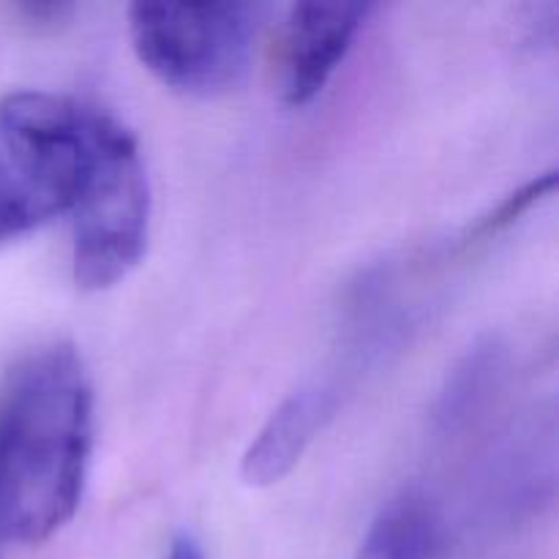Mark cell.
I'll use <instances>...</instances> for the list:
<instances>
[{
    "label": "cell",
    "instance_id": "8",
    "mask_svg": "<svg viewBox=\"0 0 559 559\" xmlns=\"http://www.w3.org/2000/svg\"><path fill=\"white\" fill-rule=\"evenodd\" d=\"M497 369H500V349L495 344H480V347L469 349L467 358L448 377V385L437 404V420L448 429L467 420L489 391Z\"/></svg>",
    "mask_w": 559,
    "mask_h": 559
},
{
    "label": "cell",
    "instance_id": "9",
    "mask_svg": "<svg viewBox=\"0 0 559 559\" xmlns=\"http://www.w3.org/2000/svg\"><path fill=\"white\" fill-rule=\"evenodd\" d=\"M555 186H557V173H546V175H540V178L530 180L527 186H522V189L513 191L511 197H506V200H502L495 211L486 213V216L475 224V229L469 233V238H489V235L511 227V224L516 222L519 216H524V213H527L535 202H540L546 194H551V191H555Z\"/></svg>",
    "mask_w": 559,
    "mask_h": 559
},
{
    "label": "cell",
    "instance_id": "10",
    "mask_svg": "<svg viewBox=\"0 0 559 559\" xmlns=\"http://www.w3.org/2000/svg\"><path fill=\"white\" fill-rule=\"evenodd\" d=\"M20 11L27 16V20L36 22L38 27H55L74 14V5H69V3H27V5H20Z\"/></svg>",
    "mask_w": 559,
    "mask_h": 559
},
{
    "label": "cell",
    "instance_id": "4",
    "mask_svg": "<svg viewBox=\"0 0 559 559\" xmlns=\"http://www.w3.org/2000/svg\"><path fill=\"white\" fill-rule=\"evenodd\" d=\"M151 180L136 140L115 120L91 183L71 211L76 287L109 289L140 265L151 233Z\"/></svg>",
    "mask_w": 559,
    "mask_h": 559
},
{
    "label": "cell",
    "instance_id": "2",
    "mask_svg": "<svg viewBox=\"0 0 559 559\" xmlns=\"http://www.w3.org/2000/svg\"><path fill=\"white\" fill-rule=\"evenodd\" d=\"M112 123L58 93L0 98V243L74 211Z\"/></svg>",
    "mask_w": 559,
    "mask_h": 559
},
{
    "label": "cell",
    "instance_id": "6",
    "mask_svg": "<svg viewBox=\"0 0 559 559\" xmlns=\"http://www.w3.org/2000/svg\"><path fill=\"white\" fill-rule=\"evenodd\" d=\"M336 407L338 388L333 382L314 380L289 393L243 453L240 475L246 484L265 489L287 478L322 426L333 418Z\"/></svg>",
    "mask_w": 559,
    "mask_h": 559
},
{
    "label": "cell",
    "instance_id": "1",
    "mask_svg": "<svg viewBox=\"0 0 559 559\" xmlns=\"http://www.w3.org/2000/svg\"><path fill=\"white\" fill-rule=\"evenodd\" d=\"M91 448V377L74 347L52 344L0 393V544H44L74 519Z\"/></svg>",
    "mask_w": 559,
    "mask_h": 559
},
{
    "label": "cell",
    "instance_id": "3",
    "mask_svg": "<svg viewBox=\"0 0 559 559\" xmlns=\"http://www.w3.org/2000/svg\"><path fill=\"white\" fill-rule=\"evenodd\" d=\"M260 9L249 3H134L129 36L140 63L186 96H218L246 80Z\"/></svg>",
    "mask_w": 559,
    "mask_h": 559
},
{
    "label": "cell",
    "instance_id": "11",
    "mask_svg": "<svg viewBox=\"0 0 559 559\" xmlns=\"http://www.w3.org/2000/svg\"><path fill=\"white\" fill-rule=\"evenodd\" d=\"M167 559H205V555H202V546L191 535H178L169 546Z\"/></svg>",
    "mask_w": 559,
    "mask_h": 559
},
{
    "label": "cell",
    "instance_id": "7",
    "mask_svg": "<svg viewBox=\"0 0 559 559\" xmlns=\"http://www.w3.org/2000/svg\"><path fill=\"white\" fill-rule=\"evenodd\" d=\"M440 519L420 491H404L380 508L355 559H435Z\"/></svg>",
    "mask_w": 559,
    "mask_h": 559
},
{
    "label": "cell",
    "instance_id": "5",
    "mask_svg": "<svg viewBox=\"0 0 559 559\" xmlns=\"http://www.w3.org/2000/svg\"><path fill=\"white\" fill-rule=\"evenodd\" d=\"M369 11L371 5L347 0H306L289 9L278 58V91L289 107H304L325 91Z\"/></svg>",
    "mask_w": 559,
    "mask_h": 559
}]
</instances>
